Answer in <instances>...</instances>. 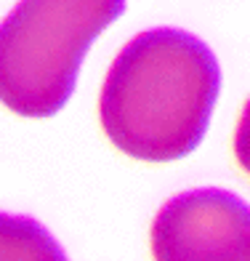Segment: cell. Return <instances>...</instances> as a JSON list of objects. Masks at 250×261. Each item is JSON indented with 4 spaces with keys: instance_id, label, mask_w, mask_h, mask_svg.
<instances>
[{
    "instance_id": "obj_1",
    "label": "cell",
    "mask_w": 250,
    "mask_h": 261,
    "mask_svg": "<svg viewBox=\"0 0 250 261\" xmlns=\"http://www.w3.org/2000/svg\"><path fill=\"white\" fill-rule=\"evenodd\" d=\"M218 91V59L200 38L176 27L138 32L104 77L101 130L133 160H181L205 139Z\"/></svg>"
},
{
    "instance_id": "obj_5",
    "label": "cell",
    "mask_w": 250,
    "mask_h": 261,
    "mask_svg": "<svg viewBox=\"0 0 250 261\" xmlns=\"http://www.w3.org/2000/svg\"><path fill=\"white\" fill-rule=\"evenodd\" d=\"M232 152H234L237 165L250 176V99L245 101L242 112H240V120H237L234 139H232Z\"/></svg>"
},
{
    "instance_id": "obj_4",
    "label": "cell",
    "mask_w": 250,
    "mask_h": 261,
    "mask_svg": "<svg viewBox=\"0 0 250 261\" xmlns=\"http://www.w3.org/2000/svg\"><path fill=\"white\" fill-rule=\"evenodd\" d=\"M0 261H69L40 221L0 213Z\"/></svg>"
},
{
    "instance_id": "obj_3",
    "label": "cell",
    "mask_w": 250,
    "mask_h": 261,
    "mask_svg": "<svg viewBox=\"0 0 250 261\" xmlns=\"http://www.w3.org/2000/svg\"><path fill=\"white\" fill-rule=\"evenodd\" d=\"M154 261H250V205L218 187L171 197L152 221Z\"/></svg>"
},
{
    "instance_id": "obj_2",
    "label": "cell",
    "mask_w": 250,
    "mask_h": 261,
    "mask_svg": "<svg viewBox=\"0 0 250 261\" xmlns=\"http://www.w3.org/2000/svg\"><path fill=\"white\" fill-rule=\"evenodd\" d=\"M125 0H19L0 21V104L51 117L69 101L80 64Z\"/></svg>"
}]
</instances>
